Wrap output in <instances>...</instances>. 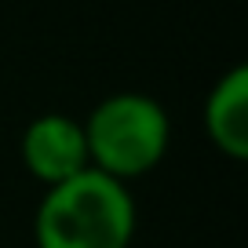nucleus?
Returning <instances> with one entry per match:
<instances>
[{"instance_id":"obj_1","label":"nucleus","mask_w":248,"mask_h":248,"mask_svg":"<svg viewBox=\"0 0 248 248\" xmlns=\"http://www.w3.org/2000/svg\"><path fill=\"white\" fill-rule=\"evenodd\" d=\"M139 212L132 186L84 168L77 175L44 186L33 216L37 248H132Z\"/></svg>"},{"instance_id":"obj_2","label":"nucleus","mask_w":248,"mask_h":248,"mask_svg":"<svg viewBox=\"0 0 248 248\" xmlns=\"http://www.w3.org/2000/svg\"><path fill=\"white\" fill-rule=\"evenodd\" d=\"M92 168L132 183L154 171L171 146L168 109L146 92H113L84 117Z\"/></svg>"},{"instance_id":"obj_3","label":"nucleus","mask_w":248,"mask_h":248,"mask_svg":"<svg viewBox=\"0 0 248 248\" xmlns=\"http://www.w3.org/2000/svg\"><path fill=\"white\" fill-rule=\"evenodd\" d=\"M22 164L40 186H55L62 179L77 175V171L92 168L88 161V139H84V124L70 113H40L26 124L22 142H18Z\"/></svg>"},{"instance_id":"obj_4","label":"nucleus","mask_w":248,"mask_h":248,"mask_svg":"<svg viewBox=\"0 0 248 248\" xmlns=\"http://www.w3.org/2000/svg\"><path fill=\"white\" fill-rule=\"evenodd\" d=\"M201 121H204L208 142L223 157H230V161L248 157V70L241 62L230 66L212 84L204 109H201Z\"/></svg>"}]
</instances>
